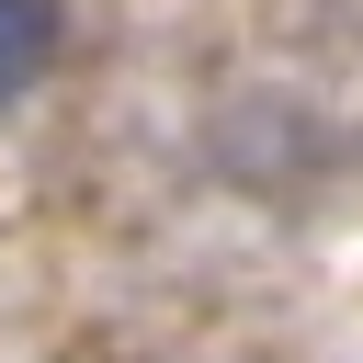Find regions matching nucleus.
<instances>
[{
  "label": "nucleus",
  "instance_id": "obj_1",
  "mask_svg": "<svg viewBox=\"0 0 363 363\" xmlns=\"http://www.w3.org/2000/svg\"><path fill=\"white\" fill-rule=\"evenodd\" d=\"M57 57V11L45 0H0V102H23Z\"/></svg>",
  "mask_w": 363,
  "mask_h": 363
}]
</instances>
